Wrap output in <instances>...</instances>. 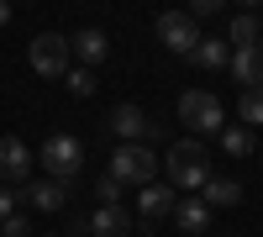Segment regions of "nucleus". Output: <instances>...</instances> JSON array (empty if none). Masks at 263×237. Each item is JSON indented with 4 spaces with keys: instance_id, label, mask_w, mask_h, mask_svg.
Here are the masks:
<instances>
[{
    "instance_id": "1",
    "label": "nucleus",
    "mask_w": 263,
    "mask_h": 237,
    "mask_svg": "<svg viewBox=\"0 0 263 237\" xmlns=\"http://www.w3.org/2000/svg\"><path fill=\"white\" fill-rule=\"evenodd\" d=\"M168 190H200L211 179V158H205V148L184 137V142H168Z\"/></svg>"
},
{
    "instance_id": "2",
    "label": "nucleus",
    "mask_w": 263,
    "mask_h": 237,
    "mask_svg": "<svg viewBox=\"0 0 263 237\" xmlns=\"http://www.w3.org/2000/svg\"><path fill=\"white\" fill-rule=\"evenodd\" d=\"M116 185H137V190H147L153 185V174H158V153H153L147 142H121L116 153H111V169H105Z\"/></svg>"
},
{
    "instance_id": "3",
    "label": "nucleus",
    "mask_w": 263,
    "mask_h": 237,
    "mask_svg": "<svg viewBox=\"0 0 263 237\" xmlns=\"http://www.w3.org/2000/svg\"><path fill=\"white\" fill-rule=\"evenodd\" d=\"M42 169H48V179L74 185L79 169H84V142H79L74 132H53L48 142H42Z\"/></svg>"
},
{
    "instance_id": "4",
    "label": "nucleus",
    "mask_w": 263,
    "mask_h": 237,
    "mask_svg": "<svg viewBox=\"0 0 263 237\" xmlns=\"http://www.w3.org/2000/svg\"><path fill=\"white\" fill-rule=\"evenodd\" d=\"M69 58H74V48H69L63 32H37L32 48H27V63L42 79H63V74H69Z\"/></svg>"
},
{
    "instance_id": "5",
    "label": "nucleus",
    "mask_w": 263,
    "mask_h": 237,
    "mask_svg": "<svg viewBox=\"0 0 263 237\" xmlns=\"http://www.w3.org/2000/svg\"><path fill=\"white\" fill-rule=\"evenodd\" d=\"M179 121L190 126V132H221V126H227L221 100H216L211 90H184L179 95Z\"/></svg>"
},
{
    "instance_id": "6",
    "label": "nucleus",
    "mask_w": 263,
    "mask_h": 237,
    "mask_svg": "<svg viewBox=\"0 0 263 237\" xmlns=\"http://www.w3.org/2000/svg\"><path fill=\"white\" fill-rule=\"evenodd\" d=\"M32 169H37V153H32V148L27 142H21V137H0V185H21V190H27L32 185Z\"/></svg>"
},
{
    "instance_id": "7",
    "label": "nucleus",
    "mask_w": 263,
    "mask_h": 237,
    "mask_svg": "<svg viewBox=\"0 0 263 237\" xmlns=\"http://www.w3.org/2000/svg\"><path fill=\"white\" fill-rule=\"evenodd\" d=\"M111 132L121 137V142H147L153 148V137H158V121H153L147 111H142V105H116V111H111Z\"/></svg>"
},
{
    "instance_id": "8",
    "label": "nucleus",
    "mask_w": 263,
    "mask_h": 237,
    "mask_svg": "<svg viewBox=\"0 0 263 237\" xmlns=\"http://www.w3.org/2000/svg\"><path fill=\"white\" fill-rule=\"evenodd\" d=\"M158 42H163L168 53H184V58H190L195 42H200V27H195L184 11H163V16H158Z\"/></svg>"
},
{
    "instance_id": "9",
    "label": "nucleus",
    "mask_w": 263,
    "mask_h": 237,
    "mask_svg": "<svg viewBox=\"0 0 263 237\" xmlns=\"http://www.w3.org/2000/svg\"><path fill=\"white\" fill-rule=\"evenodd\" d=\"M174 206H179V195H174L163 179H153L147 190H137V222H142V227H153V222L174 216Z\"/></svg>"
},
{
    "instance_id": "10",
    "label": "nucleus",
    "mask_w": 263,
    "mask_h": 237,
    "mask_svg": "<svg viewBox=\"0 0 263 237\" xmlns=\"http://www.w3.org/2000/svg\"><path fill=\"white\" fill-rule=\"evenodd\" d=\"M21 200H27L32 211H63V206H69V185H58V179H32L27 190H21Z\"/></svg>"
},
{
    "instance_id": "11",
    "label": "nucleus",
    "mask_w": 263,
    "mask_h": 237,
    "mask_svg": "<svg viewBox=\"0 0 263 237\" xmlns=\"http://www.w3.org/2000/svg\"><path fill=\"white\" fill-rule=\"evenodd\" d=\"M126 232H132L126 206H95L90 211V237H126Z\"/></svg>"
},
{
    "instance_id": "12",
    "label": "nucleus",
    "mask_w": 263,
    "mask_h": 237,
    "mask_svg": "<svg viewBox=\"0 0 263 237\" xmlns=\"http://www.w3.org/2000/svg\"><path fill=\"white\" fill-rule=\"evenodd\" d=\"M69 48L84 58V69H95V63H105V53H111V37H105L100 27H84V32L69 37Z\"/></svg>"
},
{
    "instance_id": "13",
    "label": "nucleus",
    "mask_w": 263,
    "mask_h": 237,
    "mask_svg": "<svg viewBox=\"0 0 263 237\" xmlns=\"http://www.w3.org/2000/svg\"><path fill=\"white\" fill-rule=\"evenodd\" d=\"M200 200L216 206V211H227V206L242 200V179H232V174H211V179L200 185Z\"/></svg>"
},
{
    "instance_id": "14",
    "label": "nucleus",
    "mask_w": 263,
    "mask_h": 237,
    "mask_svg": "<svg viewBox=\"0 0 263 237\" xmlns=\"http://www.w3.org/2000/svg\"><path fill=\"white\" fill-rule=\"evenodd\" d=\"M174 227H179L184 237H200V232L211 227V206H205L200 195H190V200H179V206H174Z\"/></svg>"
},
{
    "instance_id": "15",
    "label": "nucleus",
    "mask_w": 263,
    "mask_h": 237,
    "mask_svg": "<svg viewBox=\"0 0 263 237\" xmlns=\"http://www.w3.org/2000/svg\"><path fill=\"white\" fill-rule=\"evenodd\" d=\"M227 69L237 74V84H242V90H253V84H263V48H237Z\"/></svg>"
},
{
    "instance_id": "16",
    "label": "nucleus",
    "mask_w": 263,
    "mask_h": 237,
    "mask_svg": "<svg viewBox=\"0 0 263 237\" xmlns=\"http://www.w3.org/2000/svg\"><path fill=\"white\" fill-rule=\"evenodd\" d=\"M258 42H263V21L253 11H237L232 16V32H227V48L237 53V48H258Z\"/></svg>"
},
{
    "instance_id": "17",
    "label": "nucleus",
    "mask_w": 263,
    "mask_h": 237,
    "mask_svg": "<svg viewBox=\"0 0 263 237\" xmlns=\"http://www.w3.org/2000/svg\"><path fill=\"white\" fill-rule=\"evenodd\" d=\"M190 58L200 63V69H227V63H232V48H227L221 37H200V42H195V53H190Z\"/></svg>"
},
{
    "instance_id": "18",
    "label": "nucleus",
    "mask_w": 263,
    "mask_h": 237,
    "mask_svg": "<svg viewBox=\"0 0 263 237\" xmlns=\"http://www.w3.org/2000/svg\"><path fill=\"white\" fill-rule=\"evenodd\" d=\"M237 116H242V126H263V84L237 95Z\"/></svg>"
},
{
    "instance_id": "19",
    "label": "nucleus",
    "mask_w": 263,
    "mask_h": 237,
    "mask_svg": "<svg viewBox=\"0 0 263 237\" xmlns=\"http://www.w3.org/2000/svg\"><path fill=\"white\" fill-rule=\"evenodd\" d=\"M221 148H227V158H248L253 153V126H221Z\"/></svg>"
},
{
    "instance_id": "20",
    "label": "nucleus",
    "mask_w": 263,
    "mask_h": 237,
    "mask_svg": "<svg viewBox=\"0 0 263 237\" xmlns=\"http://www.w3.org/2000/svg\"><path fill=\"white\" fill-rule=\"evenodd\" d=\"M63 79H69V90H74L79 100H84V95H95V74H90V69H69Z\"/></svg>"
},
{
    "instance_id": "21",
    "label": "nucleus",
    "mask_w": 263,
    "mask_h": 237,
    "mask_svg": "<svg viewBox=\"0 0 263 237\" xmlns=\"http://www.w3.org/2000/svg\"><path fill=\"white\" fill-rule=\"evenodd\" d=\"M95 200H100V206H121V185H116L111 174H100V179H95Z\"/></svg>"
},
{
    "instance_id": "22",
    "label": "nucleus",
    "mask_w": 263,
    "mask_h": 237,
    "mask_svg": "<svg viewBox=\"0 0 263 237\" xmlns=\"http://www.w3.org/2000/svg\"><path fill=\"white\" fill-rule=\"evenodd\" d=\"M0 237H32V222L16 211V216H6V222H0Z\"/></svg>"
},
{
    "instance_id": "23",
    "label": "nucleus",
    "mask_w": 263,
    "mask_h": 237,
    "mask_svg": "<svg viewBox=\"0 0 263 237\" xmlns=\"http://www.w3.org/2000/svg\"><path fill=\"white\" fill-rule=\"evenodd\" d=\"M216 11H221V0H190V11H184V16L200 27V21H205V16H216Z\"/></svg>"
},
{
    "instance_id": "24",
    "label": "nucleus",
    "mask_w": 263,
    "mask_h": 237,
    "mask_svg": "<svg viewBox=\"0 0 263 237\" xmlns=\"http://www.w3.org/2000/svg\"><path fill=\"white\" fill-rule=\"evenodd\" d=\"M6 216H16V190L0 185V222H6Z\"/></svg>"
},
{
    "instance_id": "25",
    "label": "nucleus",
    "mask_w": 263,
    "mask_h": 237,
    "mask_svg": "<svg viewBox=\"0 0 263 237\" xmlns=\"http://www.w3.org/2000/svg\"><path fill=\"white\" fill-rule=\"evenodd\" d=\"M6 21H11V6H6V0H0V27H6Z\"/></svg>"
},
{
    "instance_id": "26",
    "label": "nucleus",
    "mask_w": 263,
    "mask_h": 237,
    "mask_svg": "<svg viewBox=\"0 0 263 237\" xmlns=\"http://www.w3.org/2000/svg\"><path fill=\"white\" fill-rule=\"evenodd\" d=\"M232 237H242V232H232Z\"/></svg>"
},
{
    "instance_id": "27",
    "label": "nucleus",
    "mask_w": 263,
    "mask_h": 237,
    "mask_svg": "<svg viewBox=\"0 0 263 237\" xmlns=\"http://www.w3.org/2000/svg\"><path fill=\"white\" fill-rule=\"evenodd\" d=\"M48 237H58V232H48Z\"/></svg>"
},
{
    "instance_id": "28",
    "label": "nucleus",
    "mask_w": 263,
    "mask_h": 237,
    "mask_svg": "<svg viewBox=\"0 0 263 237\" xmlns=\"http://www.w3.org/2000/svg\"><path fill=\"white\" fill-rule=\"evenodd\" d=\"M258 48H263V42H258Z\"/></svg>"
}]
</instances>
